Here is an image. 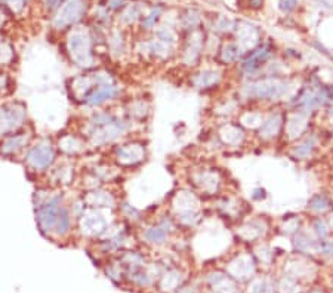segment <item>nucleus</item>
<instances>
[{
    "label": "nucleus",
    "instance_id": "nucleus-1",
    "mask_svg": "<svg viewBox=\"0 0 333 293\" xmlns=\"http://www.w3.org/2000/svg\"><path fill=\"white\" fill-rule=\"evenodd\" d=\"M128 130V123L110 113H98L89 122V136L95 145H105L120 138Z\"/></svg>",
    "mask_w": 333,
    "mask_h": 293
},
{
    "label": "nucleus",
    "instance_id": "nucleus-2",
    "mask_svg": "<svg viewBox=\"0 0 333 293\" xmlns=\"http://www.w3.org/2000/svg\"><path fill=\"white\" fill-rule=\"evenodd\" d=\"M289 90V82L279 77H265L249 83L244 87V93L256 100H279Z\"/></svg>",
    "mask_w": 333,
    "mask_h": 293
},
{
    "label": "nucleus",
    "instance_id": "nucleus-3",
    "mask_svg": "<svg viewBox=\"0 0 333 293\" xmlns=\"http://www.w3.org/2000/svg\"><path fill=\"white\" fill-rule=\"evenodd\" d=\"M68 47L71 52L73 61L83 68H92L95 64V58L92 54V42L88 33L74 31L68 39Z\"/></svg>",
    "mask_w": 333,
    "mask_h": 293
},
{
    "label": "nucleus",
    "instance_id": "nucleus-4",
    "mask_svg": "<svg viewBox=\"0 0 333 293\" xmlns=\"http://www.w3.org/2000/svg\"><path fill=\"white\" fill-rule=\"evenodd\" d=\"M53 162H55V148L46 139L39 141L34 146H31L25 156V163L36 172L47 170Z\"/></svg>",
    "mask_w": 333,
    "mask_h": 293
},
{
    "label": "nucleus",
    "instance_id": "nucleus-5",
    "mask_svg": "<svg viewBox=\"0 0 333 293\" xmlns=\"http://www.w3.org/2000/svg\"><path fill=\"white\" fill-rule=\"evenodd\" d=\"M25 108L20 103L8 104L0 110V133H9L17 130L25 120Z\"/></svg>",
    "mask_w": 333,
    "mask_h": 293
},
{
    "label": "nucleus",
    "instance_id": "nucleus-6",
    "mask_svg": "<svg viewBox=\"0 0 333 293\" xmlns=\"http://www.w3.org/2000/svg\"><path fill=\"white\" fill-rule=\"evenodd\" d=\"M327 100H329V95L324 87L311 86V87H307L299 96L298 108L302 114H308L317 110L318 107H321Z\"/></svg>",
    "mask_w": 333,
    "mask_h": 293
},
{
    "label": "nucleus",
    "instance_id": "nucleus-7",
    "mask_svg": "<svg viewBox=\"0 0 333 293\" xmlns=\"http://www.w3.org/2000/svg\"><path fill=\"white\" fill-rule=\"evenodd\" d=\"M83 15V2L82 0H67L61 6L60 12L53 20V25L57 28H66L77 22Z\"/></svg>",
    "mask_w": 333,
    "mask_h": 293
},
{
    "label": "nucleus",
    "instance_id": "nucleus-8",
    "mask_svg": "<svg viewBox=\"0 0 333 293\" xmlns=\"http://www.w3.org/2000/svg\"><path fill=\"white\" fill-rule=\"evenodd\" d=\"M80 230H83V232L88 235H99L105 230H108V227H107V221L102 218L99 212L89 210L83 213L80 218Z\"/></svg>",
    "mask_w": 333,
    "mask_h": 293
},
{
    "label": "nucleus",
    "instance_id": "nucleus-9",
    "mask_svg": "<svg viewBox=\"0 0 333 293\" xmlns=\"http://www.w3.org/2000/svg\"><path fill=\"white\" fill-rule=\"evenodd\" d=\"M144 156H145L144 146L141 144H136V142L125 144V145L119 146L117 151H116L117 162L122 163V165H126V166L139 163L144 159Z\"/></svg>",
    "mask_w": 333,
    "mask_h": 293
},
{
    "label": "nucleus",
    "instance_id": "nucleus-10",
    "mask_svg": "<svg viewBox=\"0 0 333 293\" xmlns=\"http://www.w3.org/2000/svg\"><path fill=\"white\" fill-rule=\"evenodd\" d=\"M269 57H271V47L266 46V44L265 46H261V47L255 49V51H252L247 55V58L242 64V68L247 74L255 73V71H258L269 60Z\"/></svg>",
    "mask_w": 333,
    "mask_h": 293
},
{
    "label": "nucleus",
    "instance_id": "nucleus-11",
    "mask_svg": "<svg viewBox=\"0 0 333 293\" xmlns=\"http://www.w3.org/2000/svg\"><path fill=\"white\" fill-rule=\"evenodd\" d=\"M237 39H239L240 51H250V49H253L258 44L259 34L253 25L247 22H242L237 28Z\"/></svg>",
    "mask_w": 333,
    "mask_h": 293
},
{
    "label": "nucleus",
    "instance_id": "nucleus-12",
    "mask_svg": "<svg viewBox=\"0 0 333 293\" xmlns=\"http://www.w3.org/2000/svg\"><path fill=\"white\" fill-rule=\"evenodd\" d=\"M283 122H285L283 114H280V113L271 114L266 120H264L261 123V126H259V138L265 139V141L275 138L277 135L280 133V130L283 127Z\"/></svg>",
    "mask_w": 333,
    "mask_h": 293
},
{
    "label": "nucleus",
    "instance_id": "nucleus-13",
    "mask_svg": "<svg viewBox=\"0 0 333 293\" xmlns=\"http://www.w3.org/2000/svg\"><path fill=\"white\" fill-rule=\"evenodd\" d=\"M221 80V74L218 71L213 70H203L197 74H194L191 77V83L196 89L204 90V89H210L213 86H216Z\"/></svg>",
    "mask_w": 333,
    "mask_h": 293
},
{
    "label": "nucleus",
    "instance_id": "nucleus-14",
    "mask_svg": "<svg viewBox=\"0 0 333 293\" xmlns=\"http://www.w3.org/2000/svg\"><path fill=\"white\" fill-rule=\"evenodd\" d=\"M28 139H30V136L27 133H20V135L9 136L2 145V153L8 154V156L20 153L21 150H24L25 146L28 145Z\"/></svg>",
    "mask_w": 333,
    "mask_h": 293
},
{
    "label": "nucleus",
    "instance_id": "nucleus-15",
    "mask_svg": "<svg viewBox=\"0 0 333 293\" xmlns=\"http://www.w3.org/2000/svg\"><path fill=\"white\" fill-rule=\"evenodd\" d=\"M85 203H88L90 208H113L114 197L104 191H93L86 195Z\"/></svg>",
    "mask_w": 333,
    "mask_h": 293
},
{
    "label": "nucleus",
    "instance_id": "nucleus-16",
    "mask_svg": "<svg viewBox=\"0 0 333 293\" xmlns=\"http://www.w3.org/2000/svg\"><path fill=\"white\" fill-rule=\"evenodd\" d=\"M219 136L221 139L224 141L225 144L228 145H239L242 141H243V130L237 126V125H227L221 129L219 132Z\"/></svg>",
    "mask_w": 333,
    "mask_h": 293
},
{
    "label": "nucleus",
    "instance_id": "nucleus-17",
    "mask_svg": "<svg viewBox=\"0 0 333 293\" xmlns=\"http://www.w3.org/2000/svg\"><path fill=\"white\" fill-rule=\"evenodd\" d=\"M171 227V225H169ZM168 232H169V228L166 227V222L160 224V225H154V227H150L145 230L144 232V237L147 241L150 243H154V244H161L164 243L166 237H168Z\"/></svg>",
    "mask_w": 333,
    "mask_h": 293
},
{
    "label": "nucleus",
    "instance_id": "nucleus-18",
    "mask_svg": "<svg viewBox=\"0 0 333 293\" xmlns=\"http://www.w3.org/2000/svg\"><path fill=\"white\" fill-rule=\"evenodd\" d=\"M315 145H317V141H315V138L311 135V136H307L304 141H301L295 148H293V151H292V154H293V157H296V159H307V157H310L311 156V153L314 151V148H315Z\"/></svg>",
    "mask_w": 333,
    "mask_h": 293
},
{
    "label": "nucleus",
    "instance_id": "nucleus-19",
    "mask_svg": "<svg viewBox=\"0 0 333 293\" xmlns=\"http://www.w3.org/2000/svg\"><path fill=\"white\" fill-rule=\"evenodd\" d=\"M201 40H203V37L199 33H196L193 36V40H190V44L185 51V63L187 64H194L197 61L200 51H201Z\"/></svg>",
    "mask_w": 333,
    "mask_h": 293
},
{
    "label": "nucleus",
    "instance_id": "nucleus-20",
    "mask_svg": "<svg viewBox=\"0 0 333 293\" xmlns=\"http://www.w3.org/2000/svg\"><path fill=\"white\" fill-rule=\"evenodd\" d=\"M70 230H71V215H70V210L66 206H63L60 218H58V222H57V225H55L53 234L63 237V235L68 234Z\"/></svg>",
    "mask_w": 333,
    "mask_h": 293
},
{
    "label": "nucleus",
    "instance_id": "nucleus-21",
    "mask_svg": "<svg viewBox=\"0 0 333 293\" xmlns=\"http://www.w3.org/2000/svg\"><path fill=\"white\" fill-rule=\"evenodd\" d=\"M240 52L242 51H240L239 44H234V43L224 44V47H222L221 52H219V60L224 64H233L240 57Z\"/></svg>",
    "mask_w": 333,
    "mask_h": 293
},
{
    "label": "nucleus",
    "instance_id": "nucleus-22",
    "mask_svg": "<svg viewBox=\"0 0 333 293\" xmlns=\"http://www.w3.org/2000/svg\"><path fill=\"white\" fill-rule=\"evenodd\" d=\"M197 184L200 185V188H201L203 191H206V192L212 194V192H215V191H216L219 181H218V178H216V175H215V173H210V172H203V173H200V176H199V179H197Z\"/></svg>",
    "mask_w": 333,
    "mask_h": 293
},
{
    "label": "nucleus",
    "instance_id": "nucleus-23",
    "mask_svg": "<svg viewBox=\"0 0 333 293\" xmlns=\"http://www.w3.org/2000/svg\"><path fill=\"white\" fill-rule=\"evenodd\" d=\"M330 208H332L330 200L326 197V195H321V194L314 195L308 203V209L314 213H324V212L330 210Z\"/></svg>",
    "mask_w": 333,
    "mask_h": 293
},
{
    "label": "nucleus",
    "instance_id": "nucleus-24",
    "mask_svg": "<svg viewBox=\"0 0 333 293\" xmlns=\"http://www.w3.org/2000/svg\"><path fill=\"white\" fill-rule=\"evenodd\" d=\"M60 150H63L67 154H76L82 150V142L76 136L67 135L63 139H60Z\"/></svg>",
    "mask_w": 333,
    "mask_h": 293
},
{
    "label": "nucleus",
    "instance_id": "nucleus-25",
    "mask_svg": "<svg viewBox=\"0 0 333 293\" xmlns=\"http://www.w3.org/2000/svg\"><path fill=\"white\" fill-rule=\"evenodd\" d=\"M148 46H150V52H153L154 55H157L160 58H166V57H169V54H171V44L164 43V42H161L158 39L150 42Z\"/></svg>",
    "mask_w": 333,
    "mask_h": 293
},
{
    "label": "nucleus",
    "instance_id": "nucleus-26",
    "mask_svg": "<svg viewBox=\"0 0 333 293\" xmlns=\"http://www.w3.org/2000/svg\"><path fill=\"white\" fill-rule=\"evenodd\" d=\"M157 39L172 46V44L175 43V39H177V37H175V33H174L172 30L163 27V28H160V30L157 31Z\"/></svg>",
    "mask_w": 333,
    "mask_h": 293
},
{
    "label": "nucleus",
    "instance_id": "nucleus-27",
    "mask_svg": "<svg viewBox=\"0 0 333 293\" xmlns=\"http://www.w3.org/2000/svg\"><path fill=\"white\" fill-rule=\"evenodd\" d=\"M314 230H315L318 238H326L327 234H329V227H327V224H326L324 221H321V219H317V221H315Z\"/></svg>",
    "mask_w": 333,
    "mask_h": 293
},
{
    "label": "nucleus",
    "instance_id": "nucleus-28",
    "mask_svg": "<svg viewBox=\"0 0 333 293\" xmlns=\"http://www.w3.org/2000/svg\"><path fill=\"white\" fill-rule=\"evenodd\" d=\"M160 14H161V9L160 8H157V9H153L145 18H144V25L145 27H153L154 24H155V21L158 20V17H160Z\"/></svg>",
    "mask_w": 333,
    "mask_h": 293
},
{
    "label": "nucleus",
    "instance_id": "nucleus-29",
    "mask_svg": "<svg viewBox=\"0 0 333 293\" xmlns=\"http://www.w3.org/2000/svg\"><path fill=\"white\" fill-rule=\"evenodd\" d=\"M298 0H280V9L283 12H290L296 8Z\"/></svg>",
    "mask_w": 333,
    "mask_h": 293
},
{
    "label": "nucleus",
    "instance_id": "nucleus-30",
    "mask_svg": "<svg viewBox=\"0 0 333 293\" xmlns=\"http://www.w3.org/2000/svg\"><path fill=\"white\" fill-rule=\"evenodd\" d=\"M218 27H219V30H222V31H230V30L234 27V22H233L231 20L225 18V17H222V18L219 20Z\"/></svg>",
    "mask_w": 333,
    "mask_h": 293
},
{
    "label": "nucleus",
    "instance_id": "nucleus-31",
    "mask_svg": "<svg viewBox=\"0 0 333 293\" xmlns=\"http://www.w3.org/2000/svg\"><path fill=\"white\" fill-rule=\"evenodd\" d=\"M185 20H187V22H185V27H194V25H197V22H199V17H197V14L196 12H188V17H185Z\"/></svg>",
    "mask_w": 333,
    "mask_h": 293
},
{
    "label": "nucleus",
    "instance_id": "nucleus-32",
    "mask_svg": "<svg viewBox=\"0 0 333 293\" xmlns=\"http://www.w3.org/2000/svg\"><path fill=\"white\" fill-rule=\"evenodd\" d=\"M136 17H138V9L136 8H133V9H129V12L125 15V21L126 22H131V21H135L136 20Z\"/></svg>",
    "mask_w": 333,
    "mask_h": 293
},
{
    "label": "nucleus",
    "instance_id": "nucleus-33",
    "mask_svg": "<svg viewBox=\"0 0 333 293\" xmlns=\"http://www.w3.org/2000/svg\"><path fill=\"white\" fill-rule=\"evenodd\" d=\"M252 197H253L255 200H262V199H265V189L256 188V189L253 191V195H252Z\"/></svg>",
    "mask_w": 333,
    "mask_h": 293
},
{
    "label": "nucleus",
    "instance_id": "nucleus-34",
    "mask_svg": "<svg viewBox=\"0 0 333 293\" xmlns=\"http://www.w3.org/2000/svg\"><path fill=\"white\" fill-rule=\"evenodd\" d=\"M262 3H264V0H249V5H250V8H253V9L261 8Z\"/></svg>",
    "mask_w": 333,
    "mask_h": 293
},
{
    "label": "nucleus",
    "instance_id": "nucleus-35",
    "mask_svg": "<svg viewBox=\"0 0 333 293\" xmlns=\"http://www.w3.org/2000/svg\"><path fill=\"white\" fill-rule=\"evenodd\" d=\"M60 2H61V0H46V6H47L49 9H53Z\"/></svg>",
    "mask_w": 333,
    "mask_h": 293
},
{
    "label": "nucleus",
    "instance_id": "nucleus-36",
    "mask_svg": "<svg viewBox=\"0 0 333 293\" xmlns=\"http://www.w3.org/2000/svg\"><path fill=\"white\" fill-rule=\"evenodd\" d=\"M122 3H123V0H113V2H111V6L119 8V6H122Z\"/></svg>",
    "mask_w": 333,
    "mask_h": 293
},
{
    "label": "nucleus",
    "instance_id": "nucleus-37",
    "mask_svg": "<svg viewBox=\"0 0 333 293\" xmlns=\"http://www.w3.org/2000/svg\"><path fill=\"white\" fill-rule=\"evenodd\" d=\"M329 113H330V116H333V98L330 100V105H329Z\"/></svg>",
    "mask_w": 333,
    "mask_h": 293
},
{
    "label": "nucleus",
    "instance_id": "nucleus-38",
    "mask_svg": "<svg viewBox=\"0 0 333 293\" xmlns=\"http://www.w3.org/2000/svg\"><path fill=\"white\" fill-rule=\"evenodd\" d=\"M329 225H330V230H333V213L330 216V221H329Z\"/></svg>",
    "mask_w": 333,
    "mask_h": 293
}]
</instances>
